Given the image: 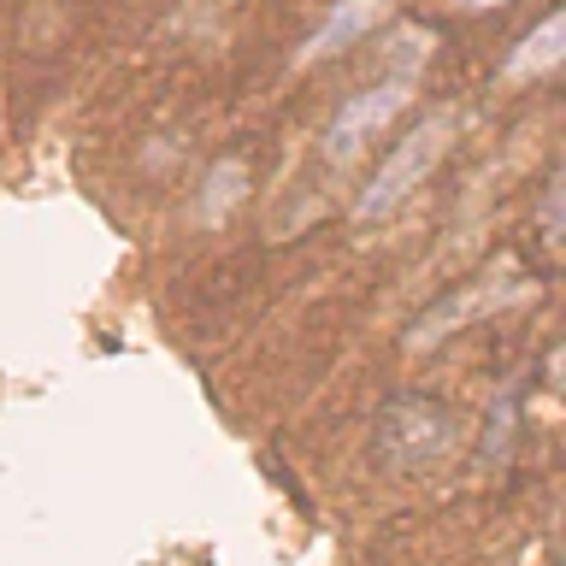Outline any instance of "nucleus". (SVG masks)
I'll list each match as a JSON object with an SVG mask.
<instances>
[{
  "instance_id": "f257e3e1",
  "label": "nucleus",
  "mask_w": 566,
  "mask_h": 566,
  "mask_svg": "<svg viewBox=\"0 0 566 566\" xmlns=\"http://www.w3.org/2000/svg\"><path fill=\"white\" fill-rule=\"evenodd\" d=\"M449 142H454V113H431L413 136H401L396 148H389V159L378 166V177L360 189V201H354V224H371V219H384V212H396L407 195L424 184V171L449 154Z\"/></svg>"
},
{
  "instance_id": "f03ea898",
  "label": "nucleus",
  "mask_w": 566,
  "mask_h": 566,
  "mask_svg": "<svg viewBox=\"0 0 566 566\" xmlns=\"http://www.w3.org/2000/svg\"><path fill=\"white\" fill-rule=\"evenodd\" d=\"M454 442V419L442 413L437 401H389L378 413V437H371V449H378L384 467L396 472H413V467H431V460L449 454Z\"/></svg>"
},
{
  "instance_id": "7ed1b4c3",
  "label": "nucleus",
  "mask_w": 566,
  "mask_h": 566,
  "mask_svg": "<svg viewBox=\"0 0 566 566\" xmlns=\"http://www.w3.org/2000/svg\"><path fill=\"white\" fill-rule=\"evenodd\" d=\"M407 101H413V77H389L378 88H366V95H348L343 106H336L331 130H325V159H331V166H348V159L360 154Z\"/></svg>"
},
{
  "instance_id": "20e7f679",
  "label": "nucleus",
  "mask_w": 566,
  "mask_h": 566,
  "mask_svg": "<svg viewBox=\"0 0 566 566\" xmlns=\"http://www.w3.org/2000/svg\"><path fill=\"white\" fill-rule=\"evenodd\" d=\"M520 295H531V277H490V283H472L467 295H454V301H442L437 313H424L413 331H407V348H437L442 336H449L460 318H478V313H495V307H507V301H520Z\"/></svg>"
},
{
  "instance_id": "39448f33",
  "label": "nucleus",
  "mask_w": 566,
  "mask_h": 566,
  "mask_svg": "<svg viewBox=\"0 0 566 566\" xmlns=\"http://www.w3.org/2000/svg\"><path fill=\"white\" fill-rule=\"evenodd\" d=\"M384 7H389V0H336V7H331V18H325V24H318V30L307 35V48L295 53V65L336 60V53H343V48H354V42H360V35H366L371 24H378V18H384Z\"/></svg>"
},
{
  "instance_id": "423d86ee",
  "label": "nucleus",
  "mask_w": 566,
  "mask_h": 566,
  "mask_svg": "<svg viewBox=\"0 0 566 566\" xmlns=\"http://www.w3.org/2000/svg\"><path fill=\"white\" fill-rule=\"evenodd\" d=\"M560 60H566V12H548L543 24L507 53L502 77H507V83H531V77H548V71H555Z\"/></svg>"
},
{
  "instance_id": "0eeeda50",
  "label": "nucleus",
  "mask_w": 566,
  "mask_h": 566,
  "mask_svg": "<svg viewBox=\"0 0 566 566\" xmlns=\"http://www.w3.org/2000/svg\"><path fill=\"white\" fill-rule=\"evenodd\" d=\"M242 189H248V166L242 159H219V166L207 171V184H201V219L219 224L224 212L242 201Z\"/></svg>"
},
{
  "instance_id": "6e6552de",
  "label": "nucleus",
  "mask_w": 566,
  "mask_h": 566,
  "mask_svg": "<svg viewBox=\"0 0 566 566\" xmlns=\"http://www.w3.org/2000/svg\"><path fill=\"white\" fill-rule=\"evenodd\" d=\"M543 242L560 248V177H555V184H548V195H543Z\"/></svg>"
},
{
  "instance_id": "1a4fd4ad",
  "label": "nucleus",
  "mask_w": 566,
  "mask_h": 566,
  "mask_svg": "<svg viewBox=\"0 0 566 566\" xmlns=\"http://www.w3.org/2000/svg\"><path fill=\"white\" fill-rule=\"evenodd\" d=\"M454 7H478V12H490V7H507V0H454Z\"/></svg>"
}]
</instances>
